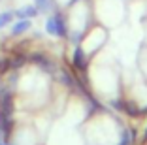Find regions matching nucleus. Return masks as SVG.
<instances>
[{
  "label": "nucleus",
  "mask_w": 147,
  "mask_h": 145,
  "mask_svg": "<svg viewBox=\"0 0 147 145\" xmlns=\"http://www.w3.org/2000/svg\"><path fill=\"white\" fill-rule=\"evenodd\" d=\"M47 30L51 32V34H59V36H62L64 34V23H62V19L59 17V15H55V17H51L47 21Z\"/></svg>",
  "instance_id": "1"
},
{
  "label": "nucleus",
  "mask_w": 147,
  "mask_h": 145,
  "mask_svg": "<svg viewBox=\"0 0 147 145\" xmlns=\"http://www.w3.org/2000/svg\"><path fill=\"white\" fill-rule=\"evenodd\" d=\"M36 13H38V8L34 4H26V6H21L15 11V15L21 17V19H26V17H36Z\"/></svg>",
  "instance_id": "2"
},
{
  "label": "nucleus",
  "mask_w": 147,
  "mask_h": 145,
  "mask_svg": "<svg viewBox=\"0 0 147 145\" xmlns=\"http://www.w3.org/2000/svg\"><path fill=\"white\" fill-rule=\"evenodd\" d=\"M13 15H15L13 11H4V13H0V28H2V26H6L8 23H11Z\"/></svg>",
  "instance_id": "3"
},
{
  "label": "nucleus",
  "mask_w": 147,
  "mask_h": 145,
  "mask_svg": "<svg viewBox=\"0 0 147 145\" xmlns=\"http://www.w3.org/2000/svg\"><path fill=\"white\" fill-rule=\"evenodd\" d=\"M28 21H21V23H17V25L13 26V32H15V34H19V32H25L26 28H28Z\"/></svg>",
  "instance_id": "4"
},
{
  "label": "nucleus",
  "mask_w": 147,
  "mask_h": 145,
  "mask_svg": "<svg viewBox=\"0 0 147 145\" xmlns=\"http://www.w3.org/2000/svg\"><path fill=\"white\" fill-rule=\"evenodd\" d=\"M34 2H36V8L42 9V11H45L49 6V0H34Z\"/></svg>",
  "instance_id": "5"
}]
</instances>
